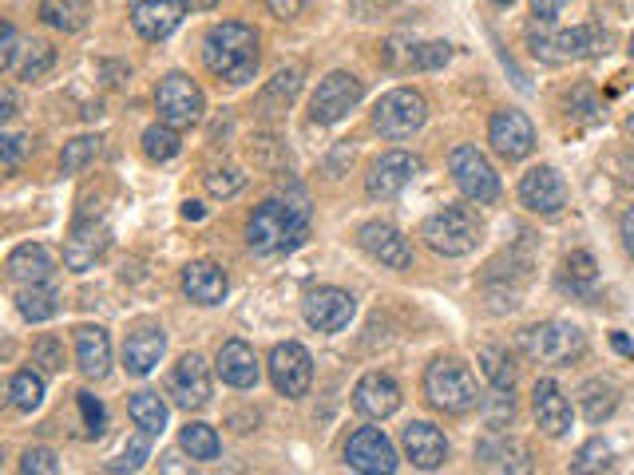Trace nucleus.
<instances>
[{
    "label": "nucleus",
    "mask_w": 634,
    "mask_h": 475,
    "mask_svg": "<svg viewBox=\"0 0 634 475\" xmlns=\"http://www.w3.org/2000/svg\"><path fill=\"white\" fill-rule=\"evenodd\" d=\"M361 250L369 253L373 262L389 265V270H412V246L397 226L389 222H365L357 230Z\"/></svg>",
    "instance_id": "obj_20"
},
{
    "label": "nucleus",
    "mask_w": 634,
    "mask_h": 475,
    "mask_svg": "<svg viewBox=\"0 0 634 475\" xmlns=\"http://www.w3.org/2000/svg\"><path fill=\"white\" fill-rule=\"evenodd\" d=\"M531 412H536L539 432L551 436V440H563L571 432V401L551 377H543L531 389Z\"/></svg>",
    "instance_id": "obj_24"
},
{
    "label": "nucleus",
    "mask_w": 634,
    "mask_h": 475,
    "mask_svg": "<svg viewBox=\"0 0 634 475\" xmlns=\"http://www.w3.org/2000/svg\"><path fill=\"white\" fill-rule=\"evenodd\" d=\"M626 131H631V139H634V111H631V119H626Z\"/></svg>",
    "instance_id": "obj_60"
},
{
    "label": "nucleus",
    "mask_w": 634,
    "mask_h": 475,
    "mask_svg": "<svg viewBox=\"0 0 634 475\" xmlns=\"http://www.w3.org/2000/svg\"><path fill=\"white\" fill-rule=\"evenodd\" d=\"M567 4L571 0H531V16H536L539 24H555V16H560Z\"/></svg>",
    "instance_id": "obj_52"
},
{
    "label": "nucleus",
    "mask_w": 634,
    "mask_h": 475,
    "mask_svg": "<svg viewBox=\"0 0 634 475\" xmlns=\"http://www.w3.org/2000/svg\"><path fill=\"white\" fill-rule=\"evenodd\" d=\"M270 380H274V389L290 401L297 396H306L309 384H314V357L306 353V345H297V341H285L270 353Z\"/></svg>",
    "instance_id": "obj_15"
},
{
    "label": "nucleus",
    "mask_w": 634,
    "mask_h": 475,
    "mask_svg": "<svg viewBox=\"0 0 634 475\" xmlns=\"http://www.w3.org/2000/svg\"><path fill=\"white\" fill-rule=\"evenodd\" d=\"M202 63L214 80L231 87L250 84L262 63V36L243 21H222L202 36Z\"/></svg>",
    "instance_id": "obj_1"
},
{
    "label": "nucleus",
    "mask_w": 634,
    "mask_h": 475,
    "mask_svg": "<svg viewBox=\"0 0 634 475\" xmlns=\"http://www.w3.org/2000/svg\"><path fill=\"white\" fill-rule=\"evenodd\" d=\"M75 365L87 380H104L111 372V337L99 325L75 329Z\"/></svg>",
    "instance_id": "obj_28"
},
{
    "label": "nucleus",
    "mask_w": 634,
    "mask_h": 475,
    "mask_svg": "<svg viewBox=\"0 0 634 475\" xmlns=\"http://www.w3.org/2000/svg\"><path fill=\"white\" fill-rule=\"evenodd\" d=\"M626 52H631V60H634V36H631V48H626Z\"/></svg>",
    "instance_id": "obj_61"
},
{
    "label": "nucleus",
    "mask_w": 634,
    "mask_h": 475,
    "mask_svg": "<svg viewBox=\"0 0 634 475\" xmlns=\"http://www.w3.org/2000/svg\"><path fill=\"white\" fill-rule=\"evenodd\" d=\"M611 36L599 24H579L567 32H548V24H531L528 28V52L543 63H567V60H591L607 52Z\"/></svg>",
    "instance_id": "obj_3"
},
{
    "label": "nucleus",
    "mask_w": 634,
    "mask_h": 475,
    "mask_svg": "<svg viewBox=\"0 0 634 475\" xmlns=\"http://www.w3.org/2000/svg\"><path fill=\"white\" fill-rule=\"evenodd\" d=\"M480 218H476L468 206H444V211L428 214L421 226V238L428 250L444 253V258H465L480 246Z\"/></svg>",
    "instance_id": "obj_5"
},
{
    "label": "nucleus",
    "mask_w": 634,
    "mask_h": 475,
    "mask_svg": "<svg viewBox=\"0 0 634 475\" xmlns=\"http://www.w3.org/2000/svg\"><path fill=\"white\" fill-rule=\"evenodd\" d=\"M36 12L56 32H84L92 24V0H40Z\"/></svg>",
    "instance_id": "obj_31"
},
{
    "label": "nucleus",
    "mask_w": 634,
    "mask_h": 475,
    "mask_svg": "<svg viewBox=\"0 0 634 475\" xmlns=\"http://www.w3.org/2000/svg\"><path fill=\"white\" fill-rule=\"evenodd\" d=\"M611 345H614V353H623V357H631V360H634V345L623 337V333H611Z\"/></svg>",
    "instance_id": "obj_56"
},
{
    "label": "nucleus",
    "mask_w": 634,
    "mask_h": 475,
    "mask_svg": "<svg viewBox=\"0 0 634 475\" xmlns=\"http://www.w3.org/2000/svg\"><path fill=\"white\" fill-rule=\"evenodd\" d=\"M519 202L539 218H555L567 206V182L555 167H531L519 179Z\"/></svg>",
    "instance_id": "obj_17"
},
{
    "label": "nucleus",
    "mask_w": 634,
    "mask_h": 475,
    "mask_svg": "<svg viewBox=\"0 0 634 475\" xmlns=\"http://www.w3.org/2000/svg\"><path fill=\"white\" fill-rule=\"evenodd\" d=\"M183 214H187L190 222H199V218H202V214H207V211H202L199 202H187V206H183Z\"/></svg>",
    "instance_id": "obj_58"
},
{
    "label": "nucleus",
    "mask_w": 634,
    "mask_h": 475,
    "mask_svg": "<svg viewBox=\"0 0 634 475\" xmlns=\"http://www.w3.org/2000/svg\"><path fill=\"white\" fill-rule=\"evenodd\" d=\"M401 384L389 377V372H365L353 389V408L365 416V420H385L392 412L401 408Z\"/></svg>",
    "instance_id": "obj_23"
},
{
    "label": "nucleus",
    "mask_w": 634,
    "mask_h": 475,
    "mask_svg": "<svg viewBox=\"0 0 634 475\" xmlns=\"http://www.w3.org/2000/svg\"><path fill=\"white\" fill-rule=\"evenodd\" d=\"M401 448L404 455L412 460V467H421V472H436V467L448 464V436L428 420H412L404 424L401 432Z\"/></svg>",
    "instance_id": "obj_22"
},
{
    "label": "nucleus",
    "mask_w": 634,
    "mask_h": 475,
    "mask_svg": "<svg viewBox=\"0 0 634 475\" xmlns=\"http://www.w3.org/2000/svg\"><path fill=\"white\" fill-rule=\"evenodd\" d=\"M428 119V104L416 87H392L389 95H380V104L373 107V127H377L385 139H409L416 135Z\"/></svg>",
    "instance_id": "obj_7"
},
{
    "label": "nucleus",
    "mask_w": 634,
    "mask_h": 475,
    "mask_svg": "<svg viewBox=\"0 0 634 475\" xmlns=\"http://www.w3.org/2000/svg\"><path fill=\"white\" fill-rule=\"evenodd\" d=\"M32 365H36L44 377H56V372H63V341L52 337V333L36 337V345H32Z\"/></svg>",
    "instance_id": "obj_44"
},
{
    "label": "nucleus",
    "mask_w": 634,
    "mask_h": 475,
    "mask_svg": "<svg viewBox=\"0 0 634 475\" xmlns=\"http://www.w3.org/2000/svg\"><path fill=\"white\" fill-rule=\"evenodd\" d=\"M302 313H306V325L317 329V333H341L357 313V301L338 285H317L302 301Z\"/></svg>",
    "instance_id": "obj_12"
},
{
    "label": "nucleus",
    "mask_w": 634,
    "mask_h": 475,
    "mask_svg": "<svg viewBox=\"0 0 634 475\" xmlns=\"http://www.w3.org/2000/svg\"><path fill=\"white\" fill-rule=\"evenodd\" d=\"M365 95V84H361L353 72H329L321 84H317L314 99H309V119L321 127L329 123H341V119L361 104Z\"/></svg>",
    "instance_id": "obj_10"
},
{
    "label": "nucleus",
    "mask_w": 634,
    "mask_h": 475,
    "mask_svg": "<svg viewBox=\"0 0 634 475\" xmlns=\"http://www.w3.org/2000/svg\"><path fill=\"white\" fill-rule=\"evenodd\" d=\"M345 464L365 475H392L401 467V460H397V448L380 428H361L345 443Z\"/></svg>",
    "instance_id": "obj_14"
},
{
    "label": "nucleus",
    "mask_w": 634,
    "mask_h": 475,
    "mask_svg": "<svg viewBox=\"0 0 634 475\" xmlns=\"http://www.w3.org/2000/svg\"><path fill=\"white\" fill-rule=\"evenodd\" d=\"M21 472L24 475H56L60 472V460H56L52 448H28L21 460Z\"/></svg>",
    "instance_id": "obj_49"
},
{
    "label": "nucleus",
    "mask_w": 634,
    "mask_h": 475,
    "mask_svg": "<svg viewBox=\"0 0 634 475\" xmlns=\"http://www.w3.org/2000/svg\"><path fill=\"white\" fill-rule=\"evenodd\" d=\"M619 238H623L626 258H634V206H626V214L619 218Z\"/></svg>",
    "instance_id": "obj_54"
},
{
    "label": "nucleus",
    "mask_w": 634,
    "mask_h": 475,
    "mask_svg": "<svg viewBox=\"0 0 634 475\" xmlns=\"http://www.w3.org/2000/svg\"><path fill=\"white\" fill-rule=\"evenodd\" d=\"M488 143H492V151L500 158L519 163V158H528L536 151V123L524 111H516V107H504L488 123Z\"/></svg>",
    "instance_id": "obj_13"
},
{
    "label": "nucleus",
    "mask_w": 634,
    "mask_h": 475,
    "mask_svg": "<svg viewBox=\"0 0 634 475\" xmlns=\"http://www.w3.org/2000/svg\"><path fill=\"white\" fill-rule=\"evenodd\" d=\"M416 170H421V158L409 155V151H385V155L373 158L369 175H365V190H369V199H397L412 179H416Z\"/></svg>",
    "instance_id": "obj_16"
},
{
    "label": "nucleus",
    "mask_w": 634,
    "mask_h": 475,
    "mask_svg": "<svg viewBox=\"0 0 634 475\" xmlns=\"http://www.w3.org/2000/svg\"><path fill=\"white\" fill-rule=\"evenodd\" d=\"M163 472H190V464H179V455H163Z\"/></svg>",
    "instance_id": "obj_57"
},
{
    "label": "nucleus",
    "mask_w": 634,
    "mask_h": 475,
    "mask_svg": "<svg viewBox=\"0 0 634 475\" xmlns=\"http://www.w3.org/2000/svg\"><path fill=\"white\" fill-rule=\"evenodd\" d=\"M306 4H309V0H266V9L274 12L278 21H294V16L306 9Z\"/></svg>",
    "instance_id": "obj_53"
},
{
    "label": "nucleus",
    "mask_w": 634,
    "mask_h": 475,
    "mask_svg": "<svg viewBox=\"0 0 634 475\" xmlns=\"http://www.w3.org/2000/svg\"><path fill=\"white\" fill-rule=\"evenodd\" d=\"M211 392H214V380H211V365L199 357V353H187L179 357V365L171 369V380H167V396L179 408L187 412H202L211 404Z\"/></svg>",
    "instance_id": "obj_11"
},
{
    "label": "nucleus",
    "mask_w": 634,
    "mask_h": 475,
    "mask_svg": "<svg viewBox=\"0 0 634 475\" xmlns=\"http://www.w3.org/2000/svg\"><path fill=\"white\" fill-rule=\"evenodd\" d=\"M16 309H21L24 321L40 325V321H52V317L60 313V294H56V285H48V282L21 285V294H16Z\"/></svg>",
    "instance_id": "obj_33"
},
{
    "label": "nucleus",
    "mask_w": 634,
    "mask_h": 475,
    "mask_svg": "<svg viewBox=\"0 0 634 475\" xmlns=\"http://www.w3.org/2000/svg\"><path fill=\"white\" fill-rule=\"evenodd\" d=\"M448 60H453V44L428 40V44H412V52L404 56V68H412V72H436Z\"/></svg>",
    "instance_id": "obj_42"
},
{
    "label": "nucleus",
    "mask_w": 634,
    "mask_h": 475,
    "mask_svg": "<svg viewBox=\"0 0 634 475\" xmlns=\"http://www.w3.org/2000/svg\"><path fill=\"white\" fill-rule=\"evenodd\" d=\"M127 416L136 420V428L151 436H163L167 428V401L158 396V392H136L131 401H127Z\"/></svg>",
    "instance_id": "obj_34"
},
{
    "label": "nucleus",
    "mask_w": 634,
    "mask_h": 475,
    "mask_svg": "<svg viewBox=\"0 0 634 475\" xmlns=\"http://www.w3.org/2000/svg\"><path fill=\"white\" fill-rule=\"evenodd\" d=\"M12 116H16V92H12V87H4V92H0V119L9 123Z\"/></svg>",
    "instance_id": "obj_55"
},
{
    "label": "nucleus",
    "mask_w": 634,
    "mask_h": 475,
    "mask_svg": "<svg viewBox=\"0 0 634 475\" xmlns=\"http://www.w3.org/2000/svg\"><path fill=\"white\" fill-rule=\"evenodd\" d=\"M32 151V139L21 135V131H4L0 135V158H4V167H21V158Z\"/></svg>",
    "instance_id": "obj_50"
},
{
    "label": "nucleus",
    "mask_w": 634,
    "mask_h": 475,
    "mask_svg": "<svg viewBox=\"0 0 634 475\" xmlns=\"http://www.w3.org/2000/svg\"><path fill=\"white\" fill-rule=\"evenodd\" d=\"M492 4H500V9H512V4H516V0H492Z\"/></svg>",
    "instance_id": "obj_59"
},
{
    "label": "nucleus",
    "mask_w": 634,
    "mask_h": 475,
    "mask_svg": "<svg viewBox=\"0 0 634 475\" xmlns=\"http://www.w3.org/2000/svg\"><path fill=\"white\" fill-rule=\"evenodd\" d=\"M480 372L488 377V384L492 389H516V365H512V357H507L504 348H496V345H488V348H480Z\"/></svg>",
    "instance_id": "obj_40"
},
{
    "label": "nucleus",
    "mask_w": 634,
    "mask_h": 475,
    "mask_svg": "<svg viewBox=\"0 0 634 475\" xmlns=\"http://www.w3.org/2000/svg\"><path fill=\"white\" fill-rule=\"evenodd\" d=\"M163 353H167V333H163V325H155V321L136 325L124 341L127 377H148V372H155V365L163 360Z\"/></svg>",
    "instance_id": "obj_21"
},
{
    "label": "nucleus",
    "mask_w": 634,
    "mask_h": 475,
    "mask_svg": "<svg viewBox=\"0 0 634 475\" xmlns=\"http://www.w3.org/2000/svg\"><path fill=\"white\" fill-rule=\"evenodd\" d=\"M187 4L190 0H127V16L143 40H167L187 16Z\"/></svg>",
    "instance_id": "obj_18"
},
{
    "label": "nucleus",
    "mask_w": 634,
    "mask_h": 475,
    "mask_svg": "<svg viewBox=\"0 0 634 475\" xmlns=\"http://www.w3.org/2000/svg\"><path fill=\"white\" fill-rule=\"evenodd\" d=\"M512 412H516V396H512V389H492L484 401V420L488 428H504L507 420H512Z\"/></svg>",
    "instance_id": "obj_45"
},
{
    "label": "nucleus",
    "mask_w": 634,
    "mask_h": 475,
    "mask_svg": "<svg viewBox=\"0 0 634 475\" xmlns=\"http://www.w3.org/2000/svg\"><path fill=\"white\" fill-rule=\"evenodd\" d=\"M75 404H80V416H84V424H87V436H104V428H107V408L99 401H95L92 392H75Z\"/></svg>",
    "instance_id": "obj_48"
},
{
    "label": "nucleus",
    "mask_w": 634,
    "mask_h": 475,
    "mask_svg": "<svg viewBox=\"0 0 634 475\" xmlns=\"http://www.w3.org/2000/svg\"><path fill=\"white\" fill-rule=\"evenodd\" d=\"M40 401H44V372L40 369L12 372L9 377V404L12 408L32 412V408H40Z\"/></svg>",
    "instance_id": "obj_37"
},
{
    "label": "nucleus",
    "mask_w": 634,
    "mask_h": 475,
    "mask_svg": "<svg viewBox=\"0 0 634 475\" xmlns=\"http://www.w3.org/2000/svg\"><path fill=\"white\" fill-rule=\"evenodd\" d=\"M579 408H583V416H587V424L611 420L614 408H619V389H614L611 380H602V377L583 380V389H579Z\"/></svg>",
    "instance_id": "obj_32"
},
{
    "label": "nucleus",
    "mask_w": 634,
    "mask_h": 475,
    "mask_svg": "<svg viewBox=\"0 0 634 475\" xmlns=\"http://www.w3.org/2000/svg\"><path fill=\"white\" fill-rule=\"evenodd\" d=\"M107 246H111V230H107L104 222L80 218L72 226V234L63 238V265H68L72 274H84V270H92V265L104 258Z\"/></svg>",
    "instance_id": "obj_19"
},
{
    "label": "nucleus",
    "mask_w": 634,
    "mask_h": 475,
    "mask_svg": "<svg viewBox=\"0 0 634 475\" xmlns=\"http://www.w3.org/2000/svg\"><path fill=\"white\" fill-rule=\"evenodd\" d=\"M155 111L163 123L179 127V131H187V127L202 123V111H207V95H202V87L190 80V75L183 72H171L163 84H158L155 92Z\"/></svg>",
    "instance_id": "obj_9"
},
{
    "label": "nucleus",
    "mask_w": 634,
    "mask_h": 475,
    "mask_svg": "<svg viewBox=\"0 0 634 475\" xmlns=\"http://www.w3.org/2000/svg\"><path fill=\"white\" fill-rule=\"evenodd\" d=\"M297 92H302V68H282V72L262 87V95H258V116L278 119L285 107L294 104Z\"/></svg>",
    "instance_id": "obj_30"
},
{
    "label": "nucleus",
    "mask_w": 634,
    "mask_h": 475,
    "mask_svg": "<svg viewBox=\"0 0 634 475\" xmlns=\"http://www.w3.org/2000/svg\"><path fill=\"white\" fill-rule=\"evenodd\" d=\"M21 63H16V75L21 80H28V84H36V80H44V75L52 72L56 68V48L52 44H44V40H28L21 48Z\"/></svg>",
    "instance_id": "obj_39"
},
{
    "label": "nucleus",
    "mask_w": 634,
    "mask_h": 475,
    "mask_svg": "<svg viewBox=\"0 0 634 475\" xmlns=\"http://www.w3.org/2000/svg\"><path fill=\"white\" fill-rule=\"evenodd\" d=\"M183 294L195 306H219L222 297L231 294V277H226V270L219 262H207L202 258V262H190L183 270Z\"/></svg>",
    "instance_id": "obj_27"
},
{
    "label": "nucleus",
    "mask_w": 634,
    "mask_h": 475,
    "mask_svg": "<svg viewBox=\"0 0 634 475\" xmlns=\"http://www.w3.org/2000/svg\"><path fill=\"white\" fill-rule=\"evenodd\" d=\"M4 270H9V277L16 285H36V282H48V277L56 274V262L40 242H24L9 253Z\"/></svg>",
    "instance_id": "obj_29"
},
{
    "label": "nucleus",
    "mask_w": 634,
    "mask_h": 475,
    "mask_svg": "<svg viewBox=\"0 0 634 475\" xmlns=\"http://www.w3.org/2000/svg\"><path fill=\"white\" fill-rule=\"evenodd\" d=\"M99 155V135H80L72 143H63V155H60V170L63 175H80V170Z\"/></svg>",
    "instance_id": "obj_43"
},
{
    "label": "nucleus",
    "mask_w": 634,
    "mask_h": 475,
    "mask_svg": "<svg viewBox=\"0 0 634 475\" xmlns=\"http://www.w3.org/2000/svg\"><path fill=\"white\" fill-rule=\"evenodd\" d=\"M243 187H246V175L238 167H214L207 175V190H211L214 199H234Z\"/></svg>",
    "instance_id": "obj_46"
},
{
    "label": "nucleus",
    "mask_w": 634,
    "mask_h": 475,
    "mask_svg": "<svg viewBox=\"0 0 634 475\" xmlns=\"http://www.w3.org/2000/svg\"><path fill=\"white\" fill-rule=\"evenodd\" d=\"M448 170H453V182L460 187V194H465L468 202H476V206H492V202L500 199V175L492 170L484 151H476L472 143L453 147Z\"/></svg>",
    "instance_id": "obj_8"
},
{
    "label": "nucleus",
    "mask_w": 634,
    "mask_h": 475,
    "mask_svg": "<svg viewBox=\"0 0 634 475\" xmlns=\"http://www.w3.org/2000/svg\"><path fill=\"white\" fill-rule=\"evenodd\" d=\"M476 464L488 467V472L524 475V472H531V452H528V443L512 440V436H504V432H492L488 440H480V448H476Z\"/></svg>",
    "instance_id": "obj_25"
},
{
    "label": "nucleus",
    "mask_w": 634,
    "mask_h": 475,
    "mask_svg": "<svg viewBox=\"0 0 634 475\" xmlns=\"http://www.w3.org/2000/svg\"><path fill=\"white\" fill-rule=\"evenodd\" d=\"M519 348H524V357L560 369V365H571L587 353V337L571 321H539V325H528L519 333Z\"/></svg>",
    "instance_id": "obj_6"
},
{
    "label": "nucleus",
    "mask_w": 634,
    "mask_h": 475,
    "mask_svg": "<svg viewBox=\"0 0 634 475\" xmlns=\"http://www.w3.org/2000/svg\"><path fill=\"white\" fill-rule=\"evenodd\" d=\"M21 36H16V28L12 24H4L0 28V63H4V72L16 75V63H21Z\"/></svg>",
    "instance_id": "obj_51"
},
{
    "label": "nucleus",
    "mask_w": 634,
    "mask_h": 475,
    "mask_svg": "<svg viewBox=\"0 0 634 475\" xmlns=\"http://www.w3.org/2000/svg\"><path fill=\"white\" fill-rule=\"evenodd\" d=\"M424 396H428V404L436 412H448V416H465V412H472L480 404L472 369L456 357H436L424 369Z\"/></svg>",
    "instance_id": "obj_4"
},
{
    "label": "nucleus",
    "mask_w": 634,
    "mask_h": 475,
    "mask_svg": "<svg viewBox=\"0 0 634 475\" xmlns=\"http://www.w3.org/2000/svg\"><path fill=\"white\" fill-rule=\"evenodd\" d=\"M614 467V448L607 440H599V436H595V440H587L579 448V452H575V460H571V472L575 475H587V472H611Z\"/></svg>",
    "instance_id": "obj_41"
},
{
    "label": "nucleus",
    "mask_w": 634,
    "mask_h": 475,
    "mask_svg": "<svg viewBox=\"0 0 634 475\" xmlns=\"http://www.w3.org/2000/svg\"><path fill=\"white\" fill-rule=\"evenodd\" d=\"M309 234V202L306 194L294 199H266L262 206H254V214L246 218V246L262 258L274 253H290L306 242Z\"/></svg>",
    "instance_id": "obj_2"
},
{
    "label": "nucleus",
    "mask_w": 634,
    "mask_h": 475,
    "mask_svg": "<svg viewBox=\"0 0 634 475\" xmlns=\"http://www.w3.org/2000/svg\"><path fill=\"white\" fill-rule=\"evenodd\" d=\"M151 440H155V436L151 432H143V428H139V436L131 443H127L124 448V460H116V464H107L111 467V472H139V467L148 464V455H151Z\"/></svg>",
    "instance_id": "obj_47"
},
{
    "label": "nucleus",
    "mask_w": 634,
    "mask_h": 475,
    "mask_svg": "<svg viewBox=\"0 0 634 475\" xmlns=\"http://www.w3.org/2000/svg\"><path fill=\"white\" fill-rule=\"evenodd\" d=\"M599 277V262H595L587 250H571L560 265V289H571V294H587Z\"/></svg>",
    "instance_id": "obj_35"
},
{
    "label": "nucleus",
    "mask_w": 634,
    "mask_h": 475,
    "mask_svg": "<svg viewBox=\"0 0 634 475\" xmlns=\"http://www.w3.org/2000/svg\"><path fill=\"white\" fill-rule=\"evenodd\" d=\"M183 143H179V127L171 123H151L148 131H143V155L151 158V163H171V158L179 155Z\"/></svg>",
    "instance_id": "obj_38"
},
{
    "label": "nucleus",
    "mask_w": 634,
    "mask_h": 475,
    "mask_svg": "<svg viewBox=\"0 0 634 475\" xmlns=\"http://www.w3.org/2000/svg\"><path fill=\"white\" fill-rule=\"evenodd\" d=\"M179 448L190 455V460H199V464H214L222 455V440H219V432H214L211 424H187L179 432Z\"/></svg>",
    "instance_id": "obj_36"
},
{
    "label": "nucleus",
    "mask_w": 634,
    "mask_h": 475,
    "mask_svg": "<svg viewBox=\"0 0 634 475\" xmlns=\"http://www.w3.org/2000/svg\"><path fill=\"white\" fill-rule=\"evenodd\" d=\"M214 372L222 377V384H231V389H254L262 369H258V357H254V348L246 341L231 337L219 345V357H214Z\"/></svg>",
    "instance_id": "obj_26"
}]
</instances>
